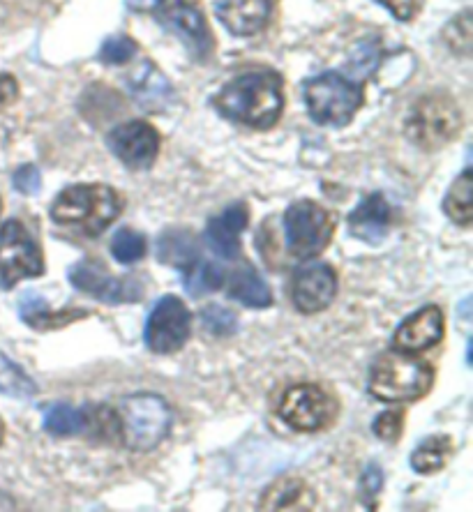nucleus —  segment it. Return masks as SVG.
<instances>
[{
  "label": "nucleus",
  "instance_id": "nucleus-30",
  "mask_svg": "<svg viewBox=\"0 0 473 512\" xmlns=\"http://www.w3.org/2000/svg\"><path fill=\"white\" fill-rule=\"evenodd\" d=\"M201 326H204L208 335L229 337V335L236 333L238 321H236V314L227 310V307L208 305L206 310L201 312Z\"/></svg>",
  "mask_w": 473,
  "mask_h": 512
},
{
  "label": "nucleus",
  "instance_id": "nucleus-37",
  "mask_svg": "<svg viewBox=\"0 0 473 512\" xmlns=\"http://www.w3.org/2000/svg\"><path fill=\"white\" fill-rule=\"evenodd\" d=\"M360 485H363V492L374 499L381 492V485H384V473L377 464H370L363 473V480H360Z\"/></svg>",
  "mask_w": 473,
  "mask_h": 512
},
{
  "label": "nucleus",
  "instance_id": "nucleus-1",
  "mask_svg": "<svg viewBox=\"0 0 473 512\" xmlns=\"http://www.w3.org/2000/svg\"><path fill=\"white\" fill-rule=\"evenodd\" d=\"M174 413L160 395L134 393L118 399L116 406L100 411V425L107 427V439L123 443L127 450L146 453L167 439Z\"/></svg>",
  "mask_w": 473,
  "mask_h": 512
},
{
  "label": "nucleus",
  "instance_id": "nucleus-34",
  "mask_svg": "<svg viewBox=\"0 0 473 512\" xmlns=\"http://www.w3.org/2000/svg\"><path fill=\"white\" fill-rule=\"evenodd\" d=\"M12 183L21 194H37L42 187V173L37 171V167H33V164H24V167L14 171Z\"/></svg>",
  "mask_w": 473,
  "mask_h": 512
},
{
  "label": "nucleus",
  "instance_id": "nucleus-33",
  "mask_svg": "<svg viewBox=\"0 0 473 512\" xmlns=\"http://www.w3.org/2000/svg\"><path fill=\"white\" fill-rule=\"evenodd\" d=\"M402 427H404V413L402 411H388L381 413V416L374 420V436L381 441L393 443L402 436Z\"/></svg>",
  "mask_w": 473,
  "mask_h": 512
},
{
  "label": "nucleus",
  "instance_id": "nucleus-38",
  "mask_svg": "<svg viewBox=\"0 0 473 512\" xmlns=\"http://www.w3.org/2000/svg\"><path fill=\"white\" fill-rule=\"evenodd\" d=\"M17 95H19V86L17 81H14V77H10V74H0V111L10 107V104L17 100Z\"/></svg>",
  "mask_w": 473,
  "mask_h": 512
},
{
  "label": "nucleus",
  "instance_id": "nucleus-27",
  "mask_svg": "<svg viewBox=\"0 0 473 512\" xmlns=\"http://www.w3.org/2000/svg\"><path fill=\"white\" fill-rule=\"evenodd\" d=\"M88 427L86 411L70 404H54L44 418V429L54 436H77Z\"/></svg>",
  "mask_w": 473,
  "mask_h": 512
},
{
  "label": "nucleus",
  "instance_id": "nucleus-9",
  "mask_svg": "<svg viewBox=\"0 0 473 512\" xmlns=\"http://www.w3.org/2000/svg\"><path fill=\"white\" fill-rule=\"evenodd\" d=\"M155 10L160 26L169 30L171 35H176L185 44V49L190 51L192 58L206 63L213 56L215 40L204 12L199 10L197 0H162Z\"/></svg>",
  "mask_w": 473,
  "mask_h": 512
},
{
  "label": "nucleus",
  "instance_id": "nucleus-14",
  "mask_svg": "<svg viewBox=\"0 0 473 512\" xmlns=\"http://www.w3.org/2000/svg\"><path fill=\"white\" fill-rule=\"evenodd\" d=\"M337 275L328 263H303L291 280V300L303 314L324 312L335 300Z\"/></svg>",
  "mask_w": 473,
  "mask_h": 512
},
{
  "label": "nucleus",
  "instance_id": "nucleus-5",
  "mask_svg": "<svg viewBox=\"0 0 473 512\" xmlns=\"http://www.w3.org/2000/svg\"><path fill=\"white\" fill-rule=\"evenodd\" d=\"M462 130V111L457 102L446 93H430L423 95L411 107L407 116V132L409 141L425 153L446 148L450 141L457 139Z\"/></svg>",
  "mask_w": 473,
  "mask_h": 512
},
{
  "label": "nucleus",
  "instance_id": "nucleus-8",
  "mask_svg": "<svg viewBox=\"0 0 473 512\" xmlns=\"http://www.w3.org/2000/svg\"><path fill=\"white\" fill-rule=\"evenodd\" d=\"M44 275V254L19 220L0 227V286L12 289L26 277Z\"/></svg>",
  "mask_w": 473,
  "mask_h": 512
},
{
  "label": "nucleus",
  "instance_id": "nucleus-36",
  "mask_svg": "<svg viewBox=\"0 0 473 512\" xmlns=\"http://www.w3.org/2000/svg\"><path fill=\"white\" fill-rule=\"evenodd\" d=\"M377 58H379V54H377V47H374V44H358L356 54L351 56L349 65L354 67L358 77H365V74H370L374 67H377Z\"/></svg>",
  "mask_w": 473,
  "mask_h": 512
},
{
  "label": "nucleus",
  "instance_id": "nucleus-15",
  "mask_svg": "<svg viewBox=\"0 0 473 512\" xmlns=\"http://www.w3.org/2000/svg\"><path fill=\"white\" fill-rule=\"evenodd\" d=\"M444 333V312L437 305H427L400 323L393 337V349L404 353H423L444 340Z\"/></svg>",
  "mask_w": 473,
  "mask_h": 512
},
{
  "label": "nucleus",
  "instance_id": "nucleus-22",
  "mask_svg": "<svg viewBox=\"0 0 473 512\" xmlns=\"http://www.w3.org/2000/svg\"><path fill=\"white\" fill-rule=\"evenodd\" d=\"M229 296L252 310H266L273 305V293L257 270L252 266H240L229 284Z\"/></svg>",
  "mask_w": 473,
  "mask_h": 512
},
{
  "label": "nucleus",
  "instance_id": "nucleus-2",
  "mask_svg": "<svg viewBox=\"0 0 473 512\" xmlns=\"http://www.w3.org/2000/svg\"><path fill=\"white\" fill-rule=\"evenodd\" d=\"M213 107L234 123L270 130L284 109L282 77L266 70L240 74L213 97Z\"/></svg>",
  "mask_w": 473,
  "mask_h": 512
},
{
  "label": "nucleus",
  "instance_id": "nucleus-26",
  "mask_svg": "<svg viewBox=\"0 0 473 512\" xmlns=\"http://www.w3.org/2000/svg\"><path fill=\"white\" fill-rule=\"evenodd\" d=\"M222 282H224V270L220 266H215L213 261H194L185 268V277H183L185 291L194 298L217 291L222 286Z\"/></svg>",
  "mask_w": 473,
  "mask_h": 512
},
{
  "label": "nucleus",
  "instance_id": "nucleus-39",
  "mask_svg": "<svg viewBox=\"0 0 473 512\" xmlns=\"http://www.w3.org/2000/svg\"><path fill=\"white\" fill-rule=\"evenodd\" d=\"M160 3L162 0H127V7H130L132 12H150Z\"/></svg>",
  "mask_w": 473,
  "mask_h": 512
},
{
  "label": "nucleus",
  "instance_id": "nucleus-41",
  "mask_svg": "<svg viewBox=\"0 0 473 512\" xmlns=\"http://www.w3.org/2000/svg\"><path fill=\"white\" fill-rule=\"evenodd\" d=\"M0 210H3V201H0Z\"/></svg>",
  "mask_w": 473,
  "mask_h": 512
},
{
  "label": "nucleus",
  "instance_id": "nucleus-19",
  "mask_svg": "<svg viewBox=\"0 0 473 512\" xmlns=\"http://www.w3.org/2000/svg\"><path fill=\"white\" fill-rule=\"evenodd\" d=\"M390 229V206L381 194H370L360 206L349 215V231L358 240L370 245H379Z\"/></svg>",
  "mask_w": 473,
  "mask_h": 512
},
{
  "label": "nucleus",
  "instance_id": "nucleus-40",
  "mask_svg": "<svg viewBox=\"0 0 473 512\" xmlns=\"http://www.w3.org/2000/svg\"><path fill=\"white\" fill-rule=\"evenodd\" d=\"M3 439H5V425L3 420H0V443H3Z\"/></svg>",
  "mask_w": 473,
  "mask_h": 512
},
{
  "label": "nucleus",
  "instance_id": "nucleus-31",
  "mask_svg": "<svg viewBox=\"0 0 473 512\" xmlns=\"http://www.w3.org/2000/svg\"><path fill=\"white\" fill-rule=\"evenodd\" d=\"M137 42L127 35H111L104 40L100 49V60L107 65H123L137 56Z\"/></svg>",
  "mask_w": 473,
  "mask_h": 512
},
{
  "label": "nucleus",
  "instance_id": "nucleus-7",
  "mask_svg": "<svg viewBox=\"0 0 473 512\" xmlns=\"http://www.w3.org/2000/svg\"><path fill=\"white\" fill-rule=\"evenodd\" d=\"M289 252L300 261H310L326 250L335 233V220L326 208L314 201L291 203L284 213Z\"/></svg>",
  "mask_w": 473,
  "mask_h": 512
},
{
  "label": "nucleus",
  "instance_id": "nucleus-28",
  "mask_svg": "<svg viewBox=\"0 0 473 512\" xmlns=\"http://www.w3.org/2000/svg\"><path fill=\"white\" fill-rule=\"evenodd\" d=\"M37 393V386L28 379L21 367L0 353V395L28 399Z\"/></svg>",
  "mask_w": 473,
  "mask_h": 512
},
{
  "label": "nucleus",
  "instance_id": "nucleus-20",
  "mask_svg": "<svg viewBox=\"0 0 473 512\" xmlns=\"http://www.w3.org/2000/svg\"><path fill=\"white\" fill-rule=\"evenodd\" d=\"M314 499L312 489L298 478H284L270 485L268 492L261 496L259 510H312Z\"/></svg>",
  "mask_w": 473,
  "mask_h": 512
},
{
  "label": "nucleus",
  "instance_id": "nucleus-12",
  "mask_svg": "<svg viewBox=\"0 0 473 512\" xmlns=\"http://www.w3.org/2000/svg\"><path fill=\"white\" fill-rule=\"evenodd\" d=\"M70 282L74 289L88 293L102 303L120 305V303H137L144 296V286L137 277H114L107 268L93 261H79L70 268Z\"/></svg>",
  "mask_w": 473,
  "mask_h": 512
},
{
  "label": "nucleus",
  "instance_id": "nucleus-23",
  "mask_svg": "<svg viewBox=\"0 0 473 512\" xmlns=\"http://www.w3.org/2000/svg\"><path fill=\"white\" fill-rule=\"evenodd\" d=\"M157 259L167 266L187 268L199 259L197 236L187 229H167L157 240Z\"/></svg>",
  "mask_w": 473,
  "mask_h": 512
},
{
  "label": "nucleus",
  "instance_id": "nucleus-25",
  "mask_svg": "<svg viewBox=\"0 0 473 512\" xmlns=\"http://www.w3.org/2000/svg\"><path fill=\"white\" fill-rule=\"evenodd\" d=\"M450 453H453V441H450V436H430V439H425L414 450V455H411V466H414L416 473L430 476V473L444 469Z\"/></svg>",
  "mask_w": 473,
  "mask_h": 512
},
{
  "label": "nucleus",
  "instance_id": "nucleus-35",
  "mask_svg": "<svg viewBox=\"0 0 473 512\" xmlns=\"http://www.w3.org/2000/svg\"><path fill=\"white\" fill-rule=\"evenodd\" d=\"M377 3L384 5L395 19L414 21L420 14V10H423L425 0H377Z\"/></svg>",
  "mask_w": 473,
  "mask_h": 512
},
{
  "label": "nucleus",
  "instance_id": "nucleus-16",
  "mask_svg": "<svg viewBox=\"0 0 473 512\" xmlns=\"http://www.w3.org/2000/svg\"><path fill=\"white\" fill-rule=\"evenodd\" d=\"M127 88L134 102L146 111H164L174 102V86L169 79L150 63V60H141L134 70L127 74Z\"/></svg>",
  "mask_w": 473,
  "mask_h": 512
},
{
  "label": "nucleus",
  "instance_id": "nucleus-21",
  "mask_svg": "<svg viewBox=\"0 0 473 512\" xmlns=\"http://www.w3.org/2000/svg\"><path fill=\"white\" fill-rule=\"evenodd\" d=\"M19 314L24 323H28L30 328L35 330H54V328H63L67 323L81 319L86 316L84 310H63V312H51L47 300L37 293L28 291L21 296L19 300Z\"/></svg>",
  "mask_w": 473,
  "mask_h": 512
},
{
  "label": "nucleus",
  "instance_id": "nucleus-18",
  "mask_svg": "<svg viewBox=\"0 0 473 512\" xmlns=\"http://www.w3.org/2000/svg\"><path fill=\"white\" fill-rule=\"evenodd\" d=\"M215 14L231 35L250 37L270 19V0H215Z\"/></svg>",
  "mask_w": 473,
  "mask_h": 512
},
{
  "label": "nucleus",
  "instance_id": "nucleus-11",
  "mask_svg": "<svg viewBox=\"0 0 473 512\" xmlns=\"http://www.w3.org/2000/svg\"><path fill=\"white\" fill-rule=\"evenodd\" d=\"M190 333L192 314L183 300H178L176 296H164L148 316L144 340L150 351L167 356V353L183 349L185 342L190 340Z\"/></svg>",
  "mask_w": 473,
  "mask_h": 512
},
{
  "label": "nucleus",
  "instance_id": "nucleus-6",
  "mask_svg": "<svg viewBox=\"0 0 473 512\" xmlns=\"http://www.w3.org/2000/svg\"><path fill=\"white\" fill-rule=\"evenodd\" d=\"M307 111L317 125L344 127L363 107V84L337 72H326L310 79L303 88Z\"/></svg>",
  "mask_w": 473,
  "mask_h": 512
},
{
  "label": "nucleus",
  "instance_id": "nucleus-24",
  "mask_svg": "<svg viewBox=\"0 0 473 512\" xmlns=\"http://www.w3.org/2000/svg\"><path fill=\"white\" fill-rule=\"evenodd\" d=\"M473 180H471V169H464L460 176L455 178L453 187L446 194L444 199V213L460 227L469 229L473 222Z\"/></svg>",
  "mask_w": 473,
  "mask_h": 512
},
{
  "label": "nucleus",
  "instance_id": "nucleus-13",
  "mask_svg": "<svg viewBox=\"0 0 473 512\" xmlns=\"http://www.w3.org/2000/svg\"><path fill=\"white\" fill-rule=\"evenodd\" d=\"M107 146L127 169L146 171L160 153V134L146 120H130L109 132Z\"/></svg>",
  "mask_w": 473,
  "mask_h": 512
},
{
  "label": "nucleus",
  "instance_id": "nucleus-3",
  "mask_svg": "<svg viewBox=\"0 0 473 512\" xmlns=\"http://www.w3.org/2000/svg\"><path fill=\"white\" fill-rule=\"evenodd\" d=\"M123 213V199L109 185H72L65 187L51 203V220L63 227L77 229L81 236L97 238Z\"/></svg>",
  "mask_w": 473,
  "mask_h": 512
},
{
  "label": "nucleus",
  "instance_id": "nucleus-32",
  "mask_svg": "<svg viewBox=\"0 0 473 512\" xmlns=\"http://www.w3.org/2000/svg\"><path fill=\"white\" fill-rule=\"evenodd\" d=\"M444 40L457 56L467 58L471 54V14L464 12L453 19L444 30Z\"/></svg>",
  "mask_w": 473,
  "mask_h": 512
},
{
  "label": "nucleus",
  "instance_id": "nucleus-17",
  "mask_svg": "<svg viewBox=\"0 0 473 512\" xmlns=\"http://www.w3.org/2000/svg\"><path fill=\"white\" fill-rule=\"evenodd\" d=\"M250 224V210L245 203H234L222 215L213 217L206 229V243L222 259L234 261L240 254V236Z\"/></svg>",
  "mask_w": 473,
  "mask_h": 512
},
{
  "label": "nucleus",
  "instance_id": "nucleus-4",
  "mask_svg": "<svg viewBox=\"0 0 473 512\" xmlns=\"http://www.w3.org/2000/svg\"><path fill=\"white\" fill-rule=\"evenodd\" d=\"M434 386V367L414 353L388 351L370 367L367 390L381 402H416Z\"/></svg>",
  "mask_w": 473,
  "mask_h": 512
},
{
  "label": "nucleus",
  "instance_id": "nucleus-29",
  "mask_svg": "<svg viewBox=\"0 0 473 512\" xmlns=\"http://www.w3.org/2000/svg\"><path fill=\"white\" fill-rule=\"evenodd\" d=\"M111 254L118 263H137L146 256V238L134 229H120L111 240Z\"/></svg>",
  "mask_w": 473,
  "mask_h": 512
},
{
  "label": "nucleus",
  "instance_id": "nucleus-10",
  "mask_svg": "<svg viewBox=\"0 0 473 512\" xmlns=\"http://www.w3.org/2000/svg\"><path fill=\"white\" fill-rule=\"evenodd\" d=\"M337 399L314 383L289 388L280 402V418L296 432H319L333 425Z\"/></svg>",
  "mask_w": 473,
  "mask_h": 512
}]
</instances>
